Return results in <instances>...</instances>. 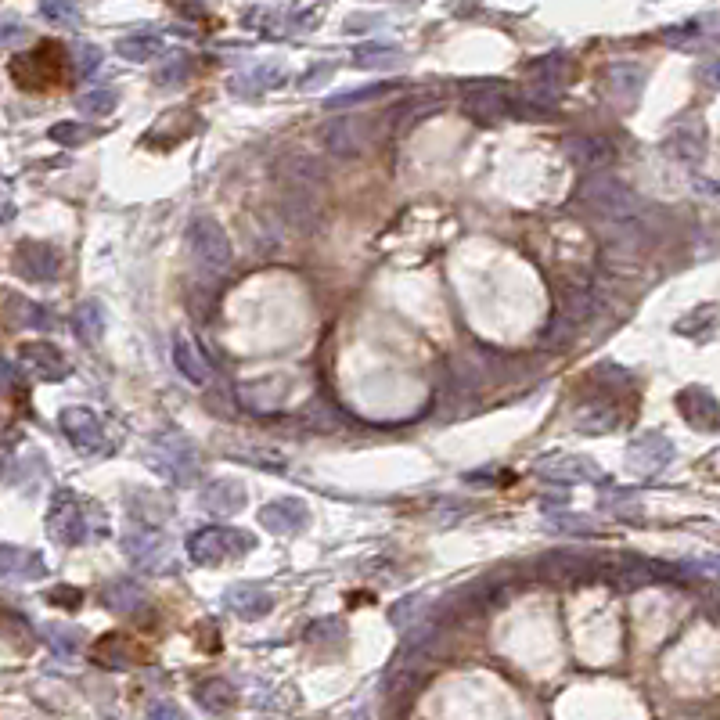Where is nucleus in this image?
<instances>
[{"label":"nucleus","instance_id":"nucleus-20","mask_svg":"<svg viewBox=\"0 0 720 720\" xmlns=\"http://www.w3.org/2000/svg\"><path fill=\"white\" fill-rule=\"evenodd\" d=\"M90 659L105 666V670H130V666L141 663V648L126 634H105V638H98V645L90 648Z\"/></svg>","mask_w":720,"mask_h":720},{"label":"nucleus","instance_id":"nucleus-42","mask_svg":"<svg viewBox=\"0 0 720 720\" xmlns=\"http://www.w3.org/2000/svg\"><path fill=\"white\" fill-rule=\"evenodd\" d=\"M47 602H51V605H69V609H72V605L83 602V594L76 591V587H54V591L47 594Z\"/></svg>","mask_w":720,"mask_h":720},{"label":"nucleus","instance_id":"nucleus-11","mask_svg":"<svg viewBox=\"0 0 720 720\" xmlns=\"http://www.w3.org/2000/svg\"><path fill=\"white\" fill-rule=\"evenodd\" d=\"M670 461H674V443L666 440V436H659V432H645V436H638V440L627 447V468L630 476L638 479L659 476Z\"/></svg>","mask_w":720,"mask_h":720},{"label":"nucleus","instance_id":"nucleus-9","mask_svg":"<svg viewBox=\"0 0 720 720\" xmlns=\"http://www.w3.org/2000/svg\"><path fill=\"white\" fill-rule=\"evenodd\" d=\"M62 432L80 454L94 458V454H108V436L101 418L90 407H65L62 411Z\"/></svg>","mask_w":720,"mask_h":720},{"label":"nucleus","instance_id":"nucleus-2","mask_svg":"<svg viewBox=\"0 0 720 720\" xmlns=\"http://www.w3.org/2000/svg\"><path fill=\"white\" fill-rule=\"evenodd\" d=\"M90 515H98L90 504H83L72 490H58L51 501V512H47V533L51 540H58L62 548H76V544H87L94 533H101V526L90 522Z\"/></svg>","mask_w":720,"mask_h":720},{"label":"nucleus","instance_id":"nucleus-10","mask_svg":"<svg viewBox=\"0 0 720 720\" xmlns=\"http://www.w3.org/2000/svg\"><path fill=\"white\" fill-rule=\"evenodd\" d=\"M18 368L33 382H62L69 375V360L51 342H22L18 346Z\"/></svg>","mask_w":720,"mask_h":720},{"label":"nucleus","instance_id":"nucleus-47","mask_svg":"<svg viewBox=\"0 0 720 720\" xmlns=\"http://www.w3.org/2000/svg\"><path fill=\"white\" fill-rule=\"evenodd\" d=\"M713 605H717V609H720V591H717V594H713Z\"/></svg>","mask_w":720,"mask_h":720},{"label":"nucleus","instance_id":"nucleus-43","mask_svg":"<svg viewBox=\"0 0 720 720\" xmlns=\"http://www.w3.org/2000/svg\"><path fill=\"white\" fill-rule=\"evenodd\" d=\"M699 80L706 83L710 90H720V58H713V62H706L699 69Z\"/></svg>","mask_w":720,"mask_h":720},{"label":"nucleus","instance_id":"nucleus-27","mask_svg":"<svg viewBox=\"0 0 720 720\" xmlns=\"http://www.w3.org/2000/svg\"><path fill=\"white\" fill-rule=\"evenodd\" d=\"M540 476L548 479H562V483H587V479H598V468L587 458H548L540 461Z\"/></svg>","mask_w":720,"mask_h":720},{"label":"nucleus","instance_id":"nucleus-15","mask_svg":"<svg viewBox=\"0 0 720 720\" xmlns=\"http://www.w3.org/2000/svg\"><path fill=\"white\" fill-rule=\"evenodd\" d=\"M663 148L674 155V159L702 162L706 159V123H702V119H684V123H677L674 130L663 137Z\"/></svg>","mask_w":720,"mask_h":720},{"label":"nucleus","instance_id":"nucleus-45","mask_svg":"<svg viewBox=\"0 0 720 720\" xmlns=\"http://www.w3.org/2000/svg\"><path fill=\"white\" fill-rule=\"evenodd\" d=\"M148 717H180V706H177V702H170V699L152 702V706H148Z\"/></svg>","mask_w":720,"mask_h":720},{"label":"nucleus","instance_id":"nucleus-44","mask_svg":"<svg viewBox=\"0 0 720 720\" xmlns=\"http://www.w3.org/2000/svg\"><path fill=\"white\" fill-rule=\"evenodd\" d=\"M328 76H332V65H321V69H310V72H306V76H303V80H299V87H303V90H310V87H321V83L324 80H328Z\"/></svg>","mask_w":720,"mask_h":720},{"label":"nucleus","instance_id":"nucleus-28","mask_svg":"<svg viewBox=\"0 0 720 720\" xmlns=\"http://www.w3.org/2000/svg\"><path fill=\"white\" fill-rule=\"evenodd\" d=\"M101 602H105V609H112V612H134V609H141L144 594L134 580H123V576H119V580H108V584L101 587Z\"/></svg>","mask_w":720,"mask_h":720},{"label":"nucleus","instance_id":"nucleus-30","mask_svg":"<svg viewBox=\"0 0 720 720\" xmlns=\"http://www.w3.org/2000/svg\"><path fill=\"white\" fill-rule=\"evenodd\" d=\"M198 702H202L209 713H227L234 706V688L224 677H209V681L198 684Z\"/></svg>","mask_w":720,"mask_h":720},{"label":"nucleus","instance_id":"nucleus-37","mask_svg":"<svg viewBox=\"0 0 720 720\" xmlns=\"http://www.w3.org/2000/svg\"><path fill=\"white\" fill-rule=\"evenodd\" d=\"M47 137H51L58 148H80V144H87L90 137H98V130H90V126L83 123H54L51 130H47Z\"/></svg>","mask_w":720,"mask_h":720},{"label":"nucleus","instance_id":"nucleus-22","mask_svg":"<svg viewBox=\"0 0 720 720\" xmlns=\"http://www.w3.org/2000/svg\"><path fill=\"white\" fill-rule=\"evenodd\" d=\"M0 573H4V580L18 584V580H44L47 566H44V558H40V551L11 548L8 544V548L0 551Z\"/></svg>","mask_w":720,"mask_h":720},{"label":"nucleus","instance_id":"nucleus-7","mask_svg":"<svg viewBox=\"0 0 720 720\" xmlns=\"http://www.w3.org/2000/svg\"><path fill=\"white\" fill-rule=\"evenodd\" d=\"M540 580L548 584H587V580H602L605 576V558L576 555V551H555L537 562Z\"/></svg>","mask_w":720,"mask_h":720},{"label":"nucleus","instance_id":"nucleus-3","mask_svg":"<svg viewBox=\"0 0 720 720\" xmlns=\"http://www.w3.org/2000/svg\"><path fill=\"white\" fill-rule=\"evenodd\" d=\"M11 76L22 90L33 94H51L65 80V47L62 44H40L36 51L18 54L11 62Z\"/></svg>","mask_w":720,"mask_h":720},{"label":"nucleus","instance_id":"nucleus-19","mask_svg":"<svg viewBox=\"0 0 720 720\" xmlns=\"http://www.w3.org/2000/svg\"><path fill=\"white\" fill-rule=\"evenodd\" d=\"M573 425L584 432H609L620 425V400L612 393L605 396H594V400H587V404L576 407L573 414Z\"/></svg>","mask_w":720,"mask_h":720},{"label":"nucleus","instance_id":"nucleus-5","mask_svg":"<svg viewBox=\"0 0 720 720\" xmlns=\"http://www.w3.org/2000/svg\"><path fill=\"white\" fill-rule=\"evenodd\" d=\"M576 202L584 209H594V213L609 216V220H630V216L638 213V198L634 191L623 188L616 177H587L580 188H576Z\"/></svg>","mask_w":720,"mask_h":720},{"label":"nucleus","instance_id":"nucleus-38","mask_svg":"<svg viewBox=\"0 0 720 720\" xmlns=\"http://www.w3.org/2000/svg\"><path fill=\"white\" fill-rule=\"evenodd\" d=\"M40 11H44L47 22L54 26H80V8L72 0H40Z\"/></svg>","mask_w":720,"mask_h":720},{"label":"nucleus","instance_id":"nucleus-24","mask_svg":"<svg viewBox=\"0 0 720 720\" xmlns=\"http://www.w3.org/2000/svg\"><path fill=\"white\" fill-rule=\"evenodd\" d=\"M566 155L580 166V170H602L612 162V148L605 137L594 134H573L566 141Z\"/></svg>","mask_w":720,"mask_h":720},{"label":"nucleus","instance_id":"nucleus-33","mask_svg":"<svg viewBox=\"0 0 720 720\" xmlns=\"http://www.w3.org/2000/svg\"><path fill=\"white\" fill-rule=\"evenodd\" d=\"M72 328H76V335H80L83 342L94 346V342L105 335V310H101V303H94V299L83 303L80 310H76V324H72Z\"/></svg>","mask_w":720,"mask_h":720},{"label":"nucleus","instance_id":"nucleus-29","mask_svg":"<svg viewBox=\"0 0 720 720\" xmlns=\"http://www.w3.org/2000/svg\"><path fill=\"white\" fill-rule=\"evenodd\" d=\"M44 634H47V645H51V652L58 659L69 663V659L80 656V648H83V630L80 627H69V623H47Z\"/></svg>","mask_w":720,"mask_h":720},{"label":"nucleus","instance_id":"nucleus-21","mask_svg":"<svg viewBox=\"0 0 720 720\" xmlns=\"http://www.w3.org/2000/svg\"><path fill=\"white\" fill-rule=\"evenodd\" d=\"M202 508L209 515H238L245 508V486L238 479H213V483L202 490Z\"/></svg>","mask_w":720,"mask_h":720},{"label":"nucleus","instance_id":"nucleus-35","mask_svg":"<svg viewBox=\"0 0 720 720\" xmlns=\"http://www.w3.org/2000/svg\"><path fill=\"white\" fill-rule=\"evenodd\" d=\"M191 72H195V62H191L188 54L177 51L162 62L159 72H155V83H159V87H184V83L191 80Z\"/></svg>","mask_w":720,"mask_h":720},{"label":"nucleus","instance_id":"nucleus-4","mask_svg":"<svg viewBox=\"0 0 720 720\" xmlns=\"http://www.w3.org/2000/svg\"><path fill=\"white\" fill-rule=\"evenodd\" d=\"M188 249L195 256V267L209 278H220L231 270V242H227L224 227L209 220V216H198L195 224L188 227Z\"/></svg>","mask_w":720,"mask_h":720},{"label":"nucleus","instance_id":"nucleus-39","mask_svg":"<svg viewBox=\"0 0 720 720\" xmlns=\"http://www.w3.org/2000/svg\"><path fill=\"white\" fill-rule=\"evenodd\" d=\"M346 634V627H342V620H335V616H328V620H317L306 627V641H335Z\"/></svg>","mask_w":720,"mask_h":720},{"label":"nucleus","instance_id":"nucleus-17","mask_svg":"<svg viewBox=\"0 0 720 720\" xmlns=\"http://www.w3.org/2000/svg\"><path fill=\"white\" fill-rule=\"evenodd\" d=\"M224 605L238 620H260V616H267L274 609V598L260 584H234L224 591Z\"/></svg>","mask_w":720,"mask_h":720},{"label":"nucleus","instance_id":"nucleus-41","mask_svg":"<svg viewBox=\"0 0 720 720\" xmlns=\"http://www.w3.org/2000/svg\"><path fill=\"white\" fill-rule=\"evenodd\" d=\"M98 65H101V47H94V44L80 47V62H76V69H80L83 76H94Z\"/></svg>","mask_w":720,"mask_h":720},{"label":"nucleus","instance_id":"nucleus-46","mask_svg":"<svg viewBox=\"0 0 720 720\" xmlns=\"http://www.w3.org/2000/svg\"><path fill=\"white\" fill-rule=\"evenodd\" d=\"M29 29H22V26H15V22H8V26H4V44H18V40H22V36H26Z\"/></svg>","mask_w":720,"mask_h":720},{"label":"nucleus","instance_id":"nucleus-31","mask_svg":"<svg viewBox=\"0 0 720 720\" xmlns=\"http://www.w3.org/2000/svg\"><path fill=\"white\" fill-rule=\"evenodd\" d=\"M159 51H162L159 36H141V33L123 36V40L116 44V54L123 58V62H152Z\"/></svg>","mask_w":720,"mask_h":720},{"label":"nucleus","instance_id":"nucleus-12","mask_svg":"<svg viewBox=\"0 0 720 720\" xmlns=\"http://www.w3.org/2000/svg\"><path fill=\"white\" fill-rule=\"evenodd\" d=\"M15 267H18V274L29 281H54L62 274V256H58V249L47 242H18Z\"/></svg>","mask_w":720,"mask_h":720},{"label":"nucleus","instance_id":"nucleus-23","mask_svg":"<svg viewBox=\"0 0 720 720\" xmlns=\"http://www.w3.org/2000/svg\"><path fill=\"white\" fill-rule=\"evenodd\" d=\"M677 407H681V414L695 429H717L720 425V404L713 400V393H706V389L699 386L684 389V393L677 396Z\"/></svg>","mask_w":720,"mask_h":720},{"label":"nucleus","instance_id":"nucleus-26","mask_svg":"<svg viewBox=\"0 0 720 720\" xmlns=\"http://www.w3.org/2000/svg\"><path fill=\"white\" fill-rule=\"evenodd\" d=\"M605 83H609L612 98L638 101L641 87H645V69L638 62H612L609 72H605Z\"/></svg>","mask_w":720,"mask_h":720},{"label":"nucleus","instance_id":"nucleus-13","mask_svg":"<svg viewBox=\"0 0 720 720\" xmlns=\"http://www.w3.org/2000/svg\"><path fill=\"white\" fill-rule=\"evenodd\" d=\"M461 112L476 123H501V119L515 116V101L497 87H472L461 98Z\"/></svg>","mask_w":720,"mask_h":720},{"label":"nucleus","instance_id":"nucleus-18","mask_svg":"<svg viewBox=\"0 0 720 720\" xmlns=\"http://www.w3.org/2000/svg\"><path fill=\"white\" fill-rule=\"evenodd\" d=\"M260 522L267 526L270 533H281V537H292L310 522V512L306 504L296 501V497H285V501H270L267 508H260Z\"/></svg>","mask_w":720,"mask_h":720},{"label":"nucleus","instance_id":"nucleus-40","mask_svg":"<svg viewBox=\"0 0 720 720\" xmlns=\"http://www.w3.org/2000/svg\"><path fill=\"white\" fill-rule=\"evenodd\" d=\"M418 605H425L422 594H411V598H404V602H396V609H393L396 627H411V620L418 616Z\"/></svg>","mask_w":720,"mask_h":720},{"label":"nucleus","instance_id":"nucleus-34","mask_svg":"<svg viewBox=\"0 0 720 720\" xmlns=\"http://www.w3.org/2000/svg\"><path fill=\"white\" fill-rule=\"evenodd\" d=\"M119 105V94L112 87H94V90H83L80 98H76V108H80L87 119H101L108 116L112 108Z\"/></svg>","mask_w":720,"mask_h":720},{"label":"nucleus","instance_id":"nucleus-14","mask_svg":"<svg viewBox=\"0 0 720 720\" xmlns=\"http://www.w3.org/2000/svg\"><path fill=\"white\" fill-rule=\"evenodd\" d=\"M195 130H198L195 112H191V108H173V112H166V116L144 134V144H148V148H173V144L188 141Z\"/></svg>","mask_w":720,"mask_h":720},{"label":"nucleus","instance_id":"nucleus-1","mask_svg":"<svg viewBox=\"0 0 720 720\" xmlns=\"http://www.w3.org/2000/svg\"><path fill=\"white\" fill-rule=\"evenodd\" d=\"M144 458H148L152 472H159V476L173 486H191L198 479V468H202L195 443H191L188 436H180V432H159V436L148 443Z\"/></svg>","mask_w":720,"mask_h":720},{"label":"nucleus","instance_id":"nucleus-8","mask_svg":"<svg viewBox=\"0 0 720 720\" xmlns=\"http://www.w3.org/2000/svg\"><path fill=\"white\" fill-rule=\"evenodd\" d=\"M126 558L141 569H166L170 566V537L155 526H130L119 540Z\"/></svg>","mask_w":720,"mask_h":720},{"label":"nucleus","instance_id":"nucleus-32","mask_svg":"<svg viewBox=\"0 0 720 720\" xmlns=\"http://www.w3.org/2000/svg\"><path fill=\"white\" fill-rule=\"evenodd\" d=\"M353 62H357L360 69H396V65L404 62V54L386 44H364L353 51Z\"/></svg>","mask_w":720,"mask_h":720},{"label":"nucleus","instance_id":"nucleus-25","mask_svg":"<svg viewBox=\"0 0 720 720\" xmlns=\"http://www.w3.org/2000/svg\"><path fill=\"white\" fill-rule=\"evenodd\" d=\"M173 360H177L180 375L195 382V386H209L213 382V364L206 360V353L198 350L188 335H177V346H173Z\"/></svg>","mask_w":720,"mask_h":720},{"label":"nucleus","instance_id":"nucleus-16","mask_svg":"<svg viewBox=\"0 0 720 720\" xmlns=\"http://www.w3.org/2000/svg\"><path fill=\"white\" fill-rule=\"evenodd\" d=\"M285 65L281 62H256L252 69H245V72H238L231 80V90L234 94H242V98H256V94H267V90H278L281 83H285Z\"/></svg>","mask_w":720,"mask_h":720},{"label":"nucleus","instance_id":"nucleus-36","mask_svg":"<svg viewBox=\"0 0 720 720\" xmlns=\"http://www.w3.org/2000/svg\"><path fill=\"white\" fill-rule=\"evenodd\" d=\"M389 90H396V83H371V87H357V90H346V94H332L324 105L328 108H353V105H364V101L386 98Z\"/></svg>","mask_w":720,"mask_h":720},{"label":"nucleus","instance_id":"nucleus-6","mask_svg":"<svg viewBox=\"0 0 720 720\" xmlns=\"http://www.w3.org/2000/svg\"><path fill=\"white\" fill-rule=\"evenodd\" d=\"M252 548V537L242 530H231V526H206L188 537V555L198 566H216L224 562L227 555H245Z\"/></svg>","mask_w":720,"mask_h":720}]
</instances>
